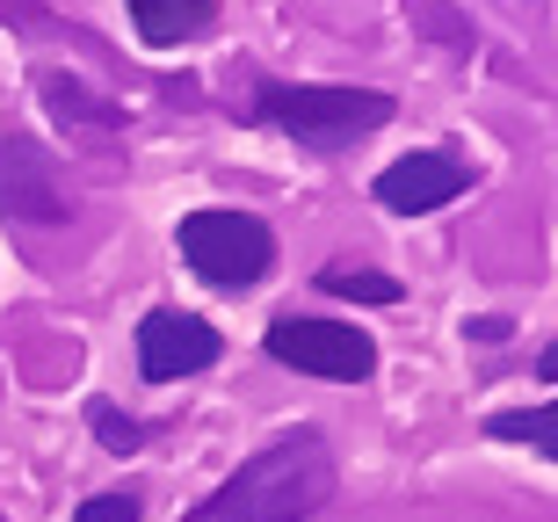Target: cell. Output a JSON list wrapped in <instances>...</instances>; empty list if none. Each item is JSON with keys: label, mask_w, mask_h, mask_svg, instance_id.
Returning <instances> with one entry per match:
<instances>
[{"label": "cell", "mask_w": 558, "mask_h": 522, "mask_svg": "<svg viewBox=\"0 0 558 522\" xmlns=\"http://www.w3.org/2000/svg\"><path fill=\"white\" fill-rule=\"evenodd\" d=\"M333 450L319 428H290L276 436L262 458H247L196 515L182 522H305L333 501Z\"/></svg>", "instance_id": "cell-1"}, {"label": "cell", "mask_w": 558, "mask_h": 522, "mask_svg": "<svg viewBox=\"0 0 558 522\" xmlns=\"http://www.w3.org/2000/svg\"><path fill=\"white\" fill-rule=\"evenodd\" d=\"M262 124H276L283 138H298L305 153H341L355 138L392 124V95L377 87H290V81H269L262 102H254Z\"/></svg>", "instance_id": "cell-2"}, {"label": "cell", "mask_w": 558, "mask_h": 522, "mask_svg": "<svg viewBox=\"0 0 558 522\" xmlns=\"http://www.w3.org/2000/svg\"><path fill=\"white\" fill-rule=\"evenodd\" d=\"M182 262L210 291H254L276 269V232L247 210H189L182 218Z\"/></svg>", "instance_id": "cell-3"}, {"label": "cell", "mask_w": 558, "mask_h": 522, "mask_svg": "<svg viewBox=\"0 0 558 522\" xmlns=\"http://www.w3.org/2000/svg\"><path fill=\"white\" fill-rule=\"evenodd\" d=\"M269 355L290 363V371L333 377V385H363L377 371V341L363 327H341V319H276L269 327Z\"/></svg>", "instance_id": "cell-4"}, {"label": "cell", "mask_w": 558, "mask_h": 522, "mask_svg": "<svg viewBox=\"0 0 558 522\" xmlns=\"http://www.w3.org/2000/svg\"><path fill=\"white\" fill-rule=\"evenodd\" d=\"M218 327L196 313H174V305H160V313H145L138 327V371L153 377V385H174V377H196L218 363Z\"/></svg>", "instance_id": "cell-5"}, {"label": "cell", "mask_w": 558, "mask_h": 522, "mask_svg": "<svg viewBox=\"0 0 558 522\" xmlns=\"http://www.w3.org/2000/svg\"><path fill=\"white\" fill-rule=\"evenodd\" d=\"M0 210H15L29 226H59L65 218L51 153H44L37 138H22V131H0Z\"/></svg>", "instance_id": "cell-6"}, {"label": "cell", "mask_w": 558, "mask_h": 522, "mask_svg": "<svg viewBox=\"0 0 558 522\" xmlns=\"http://www.w3.org/2000/svg\"><path fill=\"white\" fill-rule=\"evenodd\" d=\"M464 189H472V168L457 153H407V160H392L377 174V204L399 210V218H421V210H442Z\"/></svg>", "instance_id": "cell-7"}, {"label": "cell", "mask_w": 558, "mask_h": 522, "mask_svg": "<svg viewBox=\"0 0 558 522\" xmlns=\"http://www.w3.org/2000/svg\"><path fill=\"white\" fill-rule=\"evenodd\" d=\"M124 8H131V22H138V37L153 44V51L196 37V29L218 15V0H124Z\"/></svg>", "instance_id": "cell-8"}, {"label": "cell", "mask_w": 558, "mask_h": 522, "mask_svg": "<svg viewBox=\"0 0 558 522\" xmlns=\"http://www.w3.org/2000/svg\"><path fill=\"white\" fill-rule=\"evenodd\" d=\"M44 102L59 124H117V102H95L81 81H65V73H44Z\"/></svg>", "instance_id": "cell-9"}, {"label": "cell", "mask_w": 558, "mask_h": 522, "mask_svg": "<svg viewBox=\"0 0 558 522\" xmlns=\"http://www.w3.org/2000/svg\"><path fill=\"white\" fill-rule=\"evenodd\" d=\"M486 436H500V442H530L537 458H558V414H551V406H522V414H494V421H486Z\"/></svg>", "instance_id": "cell-10"}, {"label": "cell", "mask_w": 558, "mask_h": 522, "mask_svg": "<svg viewBox=\"0 0 558 522\" xmlns=\"http://www.w3.org/2000/svg\"><path fill=\"white\" fill-rule=\"evenodd\" d=\"M319 291L355 298V305H399V283H392V276H371V269H355V262H333V269H319Z\"/></svg>", "instance_id": "cell-11"}, {"label": "cell", "mask_w": 558, "mask_h": 522, "mask_svg": "<svg viewBox=\"0 0 558 522\" xmlns=\"http://www.w3.org/2000/svg\"><path fill=\"white\" fill-rule=\"evenodd\" d=\"M87 421H95V436H102V450H117V458H131V450L145 442V428H138L131 414H117L109 399H95V406H87Z\"/></svg>", "instance_id": "cell-12"}, {"label": "cell", "mask_w": 558, "mask_h": 522, "mask_svg": "<svg viewBox=\"0 0 558 522\" xmlns=\"http://www.w3.org/2000/svg\"><path fill=\"white\" fill-rule=\"evenodd\" d=\"M73 522H138V494H95V501H81Z\"/></svg>", "instance_id": "cell-13"}, {"label": "cell", "mask_w": 558, "mask_h": 522, "mask_svg": "<svg viewBox=\"0 0 558 522\" xmlns=\"http://www.w3.org/2000/svg\"><path fill=\"white\" fill-rule=\"evenodd\" d=\"M0 522H8V515H0Z\"/></svg>", "instance_id": "cell-14"}]
</instances>
